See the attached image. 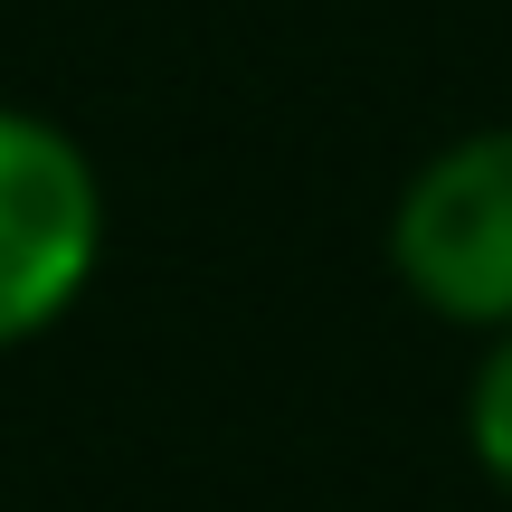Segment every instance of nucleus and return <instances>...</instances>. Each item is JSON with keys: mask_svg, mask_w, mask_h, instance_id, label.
Segmentation results:
<instances>
[{"mask_svg": "<svg viewBox=\"0 0 512 512\" xmlns=\"http://www.w3.org/2000/svg\"><path fill=\"white\" fill-rule=\"evenodd\" d=\"M105 256V181L67 124L0 105V351L48 332Z\"/></svg>", "mask_w": 512, "mask_h": 512, "instance_id": "f03ea898", "label": "nucleus"}, {"mask_svg": "<svg viewBox=\"0 0 512 512\" xmlns=\"http://www.w3.org/2000/svg\"><path fill=\"white\" fill-rule=\"evenodd\" d=\"M465 437H475V465L512 494V332H494L475 361V389H465Z\"/></svg>", "mask_w": 512, "mask_h": 512, "instance_id": "7ed1b4c3", "label": "nucleus"}, {"mask_svg": "<svg viewBox=\"0 0 512 512\" xmlns=\"http://www.w3.org/2000/svg\"><path fill=\"white\" fill-rule=\"evenodd\" d=\"M389 266L427 313L465 332H512V124L446 143L399 190Z\"/></svg>", "mask_w": 512, "mask_h": 512, "instance_id": "f257e3e1", "label": "nucleus"}]
</instances>
